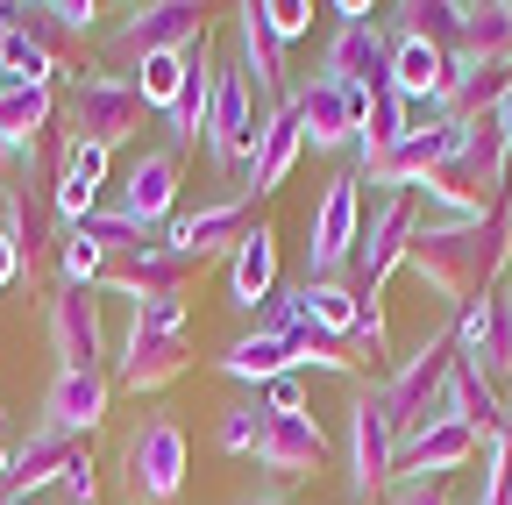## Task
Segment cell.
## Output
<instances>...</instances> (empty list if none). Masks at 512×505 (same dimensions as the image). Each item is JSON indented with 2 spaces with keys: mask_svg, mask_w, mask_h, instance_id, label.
<instances>
[{
  "mask_svg": "<svg viewBox=\"0 0 512 505\" xmlns=\"http://www.w3.org/2000/svg\"><path fill=\"white\" fill-rule=\"evenodd\" d=\"M406 271L441 299V306H470L477 292H498L512 271V193L484 214V221H441L427 214L413 249H406Z\"/></svg>",
  "mask_w": 512,
  "mask_h": 505,
  "instance_id": "obj_1",
  "label": "cell"
},
{
  "mask_svg": "<svg viewBox=\"0 0 512 505\" xmlns=\"http://www.w3.org/2000/svg\"><path fill=\"white\" fill-rule=\"evenodd\" d=\"M192 370V342H185V299L171 306H136L121 328V356H114V385L136 392V399H157L171 392L178 377Z\"/></svg>",
  "mask_w": 512,
  "mask_h": 505,
  "instance_id": "obj_2",
  "label": "cell"
},
{
  "mask_svg": "<svg viewBox=\"0 0 512 505\" xmlns=\"http://www.w3.org/2000/svg\"><path fill=\"white\" fill-rule=\"evenodd\" d=\"M64 114H72V143H93V150H121L128 136H143V121H150V100L143 86L128 79V72H72V100H64Z\"/></svg>",
  "mask_w": 512,
  "mask_h": 505,
  "instance_id": "obj_3",
  "label": "cell"
},
{
  "mask_svg": "<svg viewBox=\"0 0 512 505\" xmlns=\"http://www.w3.org/2000/svg\"><path fill=\"white\" fill-rule=\"evenodd\" d=\"M420 221H427V200H420V193H370L363 235H356V257H349V285H356L363 299H377L384 278L406 271V249H413Z\"/></svg>",
  "mask_w": 512,
  "mask_h": 505,
  "instance_id": "obj_4",
  "label": "cell"
},
{
  "mask_svg": "<svg viewBox=\"0 0 512 505\" xmlns=\"http://www.w3.org/2000/svg\"><path fill=\"white\" fill-rule=\"evenodd\" d=\"M185 491V427L171 413H143L121 441V498L128 505H171Z\"/></svg>",
  "mask_w": 512,
  "mask_h": 505,
  "instance_id": "obj_5",
  "label": "cell"
},
{
  "mask_svg": "<svg viewBox=\"0 0 512 505\" xmlns=\"http://www.w3.org/2000/svg\"><path fill=\"white\" fill-rule=\"evenodd\" d=\"M448 370H456V321H441V328H434L413 356H399V370L377 385V399H384V413H392L399 441L434 420V406H441V392H448Z\"/></svg>",
  "mask_w": 512,
  "mask_h": 505,
  "instance_id": "obj_6",
  "label": "cell"
},
{
  "mask_svg": "<svg viewBox=\"0 0 512 505\" xmlns=\"http://www.w3.org/2000/svg\"><path fill=\"white\" fill-rule=\"evenodd\" d=\"M448 143H456V121H448L441 107H406V136L356 178L370 185V193H420V185L434 178V164L448 157Z\"/></svg>",
  "mask_w": 512,
  "mask_h": 505,
  "instance_id": "obj_7",
  "label": "cell"
},
{
  "mask_svg": "<svg viewBox=\"0 0 512 505\" xmlns=\"http://www.w3.org/2000/svg\"><path fill=\"white\" fill-rule=\"evenodd\" d=\"M356 235H363V178L342 171V178H328V193L313 200V221H306V278H342L349 257H356Z\"/></svg>",
  "mask_w": 512,
  "mask_h": 505,
  "instance_id": "obj_8",
  "label": "cell"
},
{
  "mask_svg": "<svg viewBox=\"0 0 512 505\" xmlns=\"http://www.w3.org/2000/svg\"><path fill=\"white\" fill-rule=\"evenodd\" d=\"M264 121H271V107L249 93V79H242V65H221L214 72V107H207V157L221 164V171H249V157H256V136H264Z\"/></svg>",
  "mask_w": 512,
  "mask_h": 505,
  "instance_id": "obj_9",
  "label": "cell"
},
{
  "mask_svg": "<svg viewBox=\"0 0 512 505\" xmlns=\"http://www.w3.org/2000/svg\"><path fill=\"white\" fill-rule=\"evenodd\" d=\"M192 43H207V8L200 0H150V8H136L114 29L107 50L121 57V72H136L150 57H171V50H192Z\"/></svg>",
  "mask_w": 512,
  "mask_h": 505,
  "instance_id": "obj_10",
  "label": "cell"
},
{
  "mask_svg": "<svg viewBox=\"0 0 512 505\" xmlns=\"http://www.w3.org/2000/svg\"><path fill=\"white\" fill-rule=\"evenodd\" d=\"M342 456H349V505L399 484V427H392V413H384L377 392L349 399V449Z\"/></svg>",
  "mask_w": 512,
  "mask_h": 505,
  "instance_id": "obj_11",
  "label": "cell"
},
{
  "mask_svg": "<svg viewBox=\"0 0 512 505\" xmlns=\"http://www.w3.org/2000/svg\"><path fill=\"white\" fill-rule=\"evenodd\" d=\"M43 335L57 370H100L107 363V328H100V285H57L43 306Z\"/></svg>",
  "mask_w": 512,
  "mask_h": 505,
  "instance_id": "obj_12",
  "label": "cell"
},
{
  "mask_svg": "<svg viewBox=\"0 0 512 505\" xmlns=\"http://www.w3.org/2000/svg\"><path fill=\"white\" fill-rule=\"evenodd\" d=\"M477 449H484L477 427H463L456 413H434L427 427H413L399 441V484H441L448 470H470Z\"/></svg>",
  "mask_w": 512,
  "mask_h": 505,
  "instance_id": "obj_13",
  "label": "cell"
},
{
  "mask_svg": "<svg viewBox=\"0 0 512 505\" xmlns=\"http://www.w3.org/2000/svg\"><path fill=\"white\" fill-rule=\"evenodd\" d=\"M320 79H335V86H392V29H384L377 15L363 22H335L328 50H320Z\"/></svg>",
  "mask_w": 512,
  "mask_h": 505,
  "instance_id": "obj_14",
  "label": "cell"
},
{
  "mask_svg": "<svg viewBox=\"0 0 512 505\" xmlns=\"http://www.w3.org/2000/svg\"><path fill=\"white\" fill-rule=\"evenodd\" d=\"M328 463V434H320L313 413H271L264 420V441H256V470L264 484H299Z\"/></svg>",
  "mask_w": 512,
  "mask_h": 505,
  "instance_id": "obj_15",
  "label": "cell"
},
{
  "mask_svg": "<svg viewBox=\"0 0 512 505\" xmlns=\"http://www.w3.org/2000/svg\"><path fill=\"white\" fill-rule=\"evenodd\" d=\"M178 185H185V157L164 143V150H143L136 164L121 171V214L128 221H143V228H164L171 221V207H178Z\"/></svg>",
  "mask_w": 512,
  "mask_h": 505,
  "instance_id": "obj_16",
  "label": "cell"
},
{
  "mask_svg": "<svg viewBox=\"0 0 512 505\" xmlns=\"http://www.w3.org/2000/svg\"><path fill=\"white\" fill-rule=\"evenodd\" d=\"M256 221H249V193H235V200H207V207H192V214H178L171 228H164V249H178V257H192V264H207V257H235V242L249 235Z\"/></svg>",
  "mask_w": 512,
  "mask_h": 505,
  "instance_id": "obj_17",
  "label": "cell"
},
{
  "mask_svg": "<svg viewBox=\"0 0 512 505\" xmlns=\"http://www.w3.org/2000/svg\"><path fill=\"white\" fill-rule=\"evenodd\" d=\"M185 285H192V257H178V249H164V242L100 271V292H121L136 306H171V299H185Z\"/></svg>",
  "mask_w": 512,
  "mask_h": 505,
  "instance_id": "obj_18",
  "label": "cell"
},
{
  "mask_svg": "<svg viewBox=\"0 0 512 505\" xmlns=\"http://www.w3.org/2000/svg\"><path fill=\"white\" fill-rule=\"evenodd\" d=\"M235 43H242V79H249V93L264 100V107L292 100V79H285V43L271 36L264 0H242V8H235Z\"/></svg>",
  "mask_w": 512,
  "mask_h": 505,
  "instance_id": "obj_19",
  "label": "cell"
},
{
  "mask_svg": "<svg viewBox=\"0 0 512 505\" xmlns=\"http://www.w3.org/2000/svg\"><path fill=\"white\" fill-rule=\"evenodd\" d=\"M292 121H299V143H313V150H349V143H356V107H349V86L320 79V72L292 86Z\"/></svg>",
  "mask_w": 512,
  "mask_h": 505,
  "instance_id": "obj_20",
  "label": "cell"
},
{
  "mask_svg": "<svg viewBox=\"0 0 512 505\" xmlns=\"http://www.w3.org/2000/svg\"><path fill=\"white\" fill-rule=\"evenodd\" d=\"M107 399H114V377H107V370H57L50 392H43V427L86 441V434L107 420Z\"/></svg>",
  "mask_w": 512,
  "mask_h": 505,
  "instance_id": "obj_21",
  "label": "cell"
},
{
  "mask_svg": "<svg viewBox=\"0 0 512 505\" xmlns=\"http://www.w3.org/2000/svg\"><path fill=\"white\" fill-rule=\"evenodd\" d=\"M505 93H512V57H448V86H441V114L448 121L498 114Z\"/></svg>",
  "mask_w": 512,
  "mask_h": 505,
  "instance_id": "obj_22",
  "label": "cell"
},
{
  "mask_svg": "<svg viewBox=\"0 0 512 505\" xmlns=\"http://www.w3.org/2000/svg\"><path fill=\"white\" fill-rule=\"evenodd\" d=\"M441 86H448V50L406 22H392V93L406 107H441Z\"/></svg>",
  "mask_w": 512,
  "mask_h": 505,
  "instance_id": "obj_23",
  "label": "cell"
},
{
  "mask_svg": "<svg viewBox=\"0 0 512 505\" xmlns=\"http://www.w3.org/2000/svg\"><path fill=\"white\" fill-rule=\"evenodd\" d=\"M72 463H79V441L36 420V427L15 441V477H8V491H15V498H50L57 477L72 470Z\"/></svg>",
  "mask_w": 512,
  "mask_h": 505,
  "instance_id": "obj_24",
  "label": "cell"
},
{
  "mask_svg": "<svg viewBox=\"0 0 512 505\" xmlns=\"http://www.w3.org/2000/svg\"><path fill=\"white\" fill-rule=\"evenodd\" d=\"M100 185H107V150H93V143H72V136H64L57 185H50V200H57V221H64V228L93 221V214H100Z\"/></svg>",
  "mask_w": 512,
  "mask_h": 505,
  "instance_id": "obj_25",
  "label": "cell"
},
{
  "mask_svg": "<svg viewBox=\"0 0 512 505\" xmlns=\"http://www.w3.org/2000/svg\"><path fill=\"white\" fill-rule=\"evenodd\" d=\"M299 121H292V100H278L271 107V121H264V136H256V157H249V171H242V193L256 200V193H278V185L292 178V164H299Z\"/></svg>",
  "mask_w": 512,
  "mask_h": 505,
  "instance_id": "obj_26",
  "label": "cell"
},
{
  "mask_svg": "<svg viewBox=\"0 0 512 505\" xmlns=\"http://www.w3.org/2000/svg\"><path fill=\"white\" fill-rule=\"evenodd\" d=\"M271 292H278V235H271L264 221H256V228L235 242V257H228V299L256 313Z\"/></svg>",
  "mask_w": 512,
  "mask_h": 505,
  "instance_id": "obj_27",
  "label": "cell"
},
{
  "mask_svg": "<svg viewBox=\"0 0 512 505\" xmlns=\"http://www.w3.org/2000/svg\"><path fill=\"white\" fill-rule=\"evenodd\" d=\"M214 370L235 377V385H249V392H264L271 377L292 370V342H285V335H264V328H249V335H235V342L214 356Z\"/></svg>",
  "mask_w": 512,
  "mask_h": 505,
  "instance_id": "obj_28",
  "label": "cell"
},
{
  "mask_svg": "<svg viewBox=\"0 0 512 505\" xmlns=\"http://www.w3.org/2000/svg\"><path fill=\"white\" fill-rule=\"evenodd\" d=\"M434 413H456V420H463V427H477V434H498V427L512 420L505 392L491 385L484 370H470V363L448 370V392H441V406H434Z\"/></svg>",
  "mask_w": 512,
  "mask_h": 505,
  "instance_id": "obj_29",
  "label": "cell"
},
{
  "mask_svg": "<svg viewBox=\"0 0 512 505\" xmlns=\"http://www.w3.org/2000/svg\"><path fill=\"white\" fill-rule=\"evenodd\" d=\"M93 0H29V8H15V22L57 57V65H64V50H72V43H86L93 36Z\"/></svg>",
  "mask_w": 512,
  "mask_h": 505,
  "instance_id": "obj_30",
  "label": "cell"
},
{
  "mask_svg": "<svg viewBox=\"0 0 512 505\" xmlns=\"http://www.w3.org/2000/svg\"><path fill=\"white\" fill-rule=\"evenodd\" d=\"M207 107H214V50L200 43V50H192L185 86H178V100H171V114H164V121H171V150H178V157L207 136Z\"/></svg>",
  "mask_w": 512,
  "mask_h": 505,
  "instance_id": "obj_31",
  "label": "cell"
},
{
  "mask_svg": "<svg viewBox=\"0 0 512 505\" xmlns=\"http://www.w3.org/2000/svg\"><path fill=\"white\" fill-rule=\"evenodd\" d=\"M50 129H57V86H8L0 93V143H8V157Z\"/></svg>",
  "mask_w": 512,
  "mask_h": 505,
  "instance_id": "obj_32",
  "label": "cell"
},
{
  "mask_svg": "<svg viewBox=\"0 0 512 505\" xmlns=\"http://www.w3.org/2000/svg\"><path fill=\"white\" fill-rule=\"evenodd\" d=\"M456 57H512V0H456Z\"/></svg>",
  "mask_w": 512,
  "mask_h": 505,
  "instance_id": "obj_33",
  "label": "cell"
},
{
  "mask_svg": "<svg viewBox=\"0 0 512 505\" xmlns=\"http://www.w3.org/2000/svg\"><path fill=\"white\" fill-rule=\"evenodd\" d=\"M292 342V370H320V377H363V349L349 342V335H328V328H299V335H285Z\"/></svg>",
  "mask_w": 512,
  "mask_h": 505,
  "instance_id": "obj_34",
  "label": "cell"
},
{
  "mask_svg": "<svg viewBox=\"0 0 512 505\" xmlns=\"http://www.w3.org/2000/svg\"><path fill=\"white\" fill-rule=\"evenodd\" d=\"M399 136H406V100H399L392 86H377V93H370V107H363V121H356V143H349V150H356V164L370 171V164L392 150Z\"/></svg>",
  "mask_w": 512,
  "mask_h": 505,
  "instance_id": "obj_35",
  "label": "cell"
},
{
  "mask_svg": "<svg viewBox=\"0 0 512 505\" xmlns=\"http://www.w3.org/2000/svg\"><path fill=\"white\" fill-rule=\"evenodd\" d=\"M79 235L100 249L107 264H121V257H143V249H157V242H164V228H143V221H128L121 207H100L93 221H79Z\"/></svg>",
  "mask_w": 512,
  "mask_h": 505,
  "instance_id": "obj_36",
  "label": "cell"
},
{
  "mask_svg": "<svg viewBox=\"0 0 512 505\" xmlns=\"http://www.w3.org/2000/svg\"><path fill=\"white\" fill-rule=\"evenodd\" d=\"M299 292H306V321L313 328L356 335V285H349V271L342 278H299Z\"/></svg>",
  "mask_w": 512,
  "mask_h": 505,
  "instance_id": "obj_37",
  "label": "cell"
},
{
  "mask_svg": "<svg viewBox=\"0 0 512 505\" xmlns=\"http://www.w3.org/2000/svg\"><path fill=\"white\" fill-rule=\"evenodd\" d=\"M264 420H271L264 392H242L235 406H221V427H214L221 456H256V441H264Z\"/></svg>",
  "mask_w": 512,
  "mask_h": 505,
  "instance_id": "obj_38",
  "label": "cell"
},
{
  "mask_svg": "<svg viewBox=\"0 0 512 505\" xmlns=\"http://www.w3.org/2000/svg\"><path fill=\"white\" fill-rule=\"evenodd\" d=\"M107 257L79 235V228H64V249H57V285H100Z\"/></svg>",
  "mask_w": 512,
  "mask_h": 505,
  "instance_id": "obj_39",
  "label": "cell"
},
{
  "mask_svg": "<svg viewBox=\"0 0 512 505\" xmlns=\"http://www.w3.org/2000/svg\"><path fill=\"white\" fill-rule=\"evenodd\" d=\"M256 328H264V335H299L306 328V292L299 285H278L264 306H256Z\"/></svg>",
  "mask_w": 512,
  "mask_h": 505,
  "instance_id": "obj_40",
  "label": "cell"
},
{
  "mask_svg": "<svg viewBox=\"0 0 512 505\" xmlns=\"http://www.w3.org/2000/svg\"><path fill=\"white\" fill-rule=\"evenodd\" d=\"M43 505H100V470H93V463L79 456L72 470H64V477H57V491H50Z\"/></svg>",
  "mask_w": 512,
  "mask_h": 505,
  "instance_id": "obj_41",
  "label": "cell"
},
{
  "mask_svg": "<svg viewBox=\"0 0 512 505\" xmlns=\"http://www.w3.org/2000/svg\"><path fill=\"white\" fill-rule=\"evenodd\" d=\"M264 15H271V36L278 43H299L313 29V0H264Z\"/></svg>",
  "mask_w": 512,
  "mask_h": 505,
  "instance_id": "obj_42",
  "label": "cell"
},
{
  "mask_svg": "<svg viewBox=\"0 0 512 505\" xmlns=\"http://www.w3.org/2000/svg\"><path fill=\"white\" fill-rule=\"evenodd\" d=\"M264 406H271V413H306V385H299V370L271 377V385H264Z\"/></svg>",
  "mask_w": 512,
  "mask_h": 505,
  "instance_id": "obj_43",
  "label": "cell"
},
{
  "mask_svg": "<svg viewBox=\"0 0 512 505\" xmlns=\"http://www.w3.org/2000/svg\"><path fill=\"white\" fill-rule=\"evenodd\" d=\"M384 505H456V498H448L441 484H392V498H384Z\"/></svg>",
  "mask_w": 512,
  "mask_h": 505,
  "instance_id": "obj_44",
  "label": "cell"
},
{
  "mask_svg": "<svg viewBox=\"0 0 512 505\" xmlns=\"http://www.w3.org/2000/svg\"><path fill=\"white\" fill-rule=\"evenodd\" d=\"M235 505H292V491H285V484H256V491H242Z\"/></svg>",
  "mask_w": 512,
  "mask_h": 505,
  "instance_id": "obj_45",
  "label": "cell"
},
{
  "mask_svg": "<svg viewBox=\"0 0 512 505\" xmlns=\"http://www.w3.org/2000/svg\"><path fill=\"white\" fill-rule=\"evenodd\" d=\"M15 278H22V257H15V242H8V235H0V292H8Z\"/></svg>",
  "mask_w": 512,
  "mask_h": 505,
  "instance_id": "obj_46",
  "label": "cell"
},
{
  "mask_svg": "<svg viewBox=\"0 0 512 505\" xmlns=\"http://www.w3.org/2000/svg\"><path fill=\"white\" fill-rule=\"evenodd\" d=\"M8 477H15V449L0 441V491H8Z\"/></svg>",
  "mask_w": 512,
  "mask_h": 505,
  "instance_id": "obj_47",
  "label": "cell"
},
{
  "mask_svg": "<svg viewBox=\"0 0 512 505\" xmlns=\"http://www.w3.org/2000/svg\"><path fill=\"white\" fill-rule=\"evenodd\" d=\"M498 449H505V463H512V420H505V427H498Z\"/></svg>",
  "mask_w": 512,
  "mask_h": 505,
  "instance_id": "obj_48",
  "label": "cell"
},
{
  "mask_svg": "<svg viewBox=\"0 0 512 505\" xmlns=\"http://www.w3.org/2000/svg\"><path fill=\"white\" fill-rule=\"evenodd\" d=\"M0 505H43V498H15V491H0Z\"/></svg>",
  "mask_w": 512,
  "mask_h": 505,
  "instance_id": "obj_49",
  "label": "cell"
},
{
  "mask_svg": "<svg viewBox=\"0 0 512 505\" xmlns=\"http://www.w3.org/2000/svg\"><path fill=\"white\" fill-rule=\"evenodd\" d=\"M498 121H505V129H512V93H505V107H498Z\"/></svg>",
  "mask_w": 512,
  "mask_h": 505,
  "instance_id": "obj_50",
  "label": "cell"
},
{
  "mask_svg": "<svg viewBox=\"0 0 512 505\" xmlns=\"http://www.w3.org/2000/svg\"><path fill=\"white\" fill-rule=\"evenodd\" d=\"M0 185H8V143H0Z\"/></svg>",
  "mask_w": 512,
  "mask_h": 505,
  "instance_id": "obj_51",
  "label": "cell"
},
{
  "mask_svg": "<svg viewBox=\"0 0 512 505\" xmlns=\"http://www.w3.org/2000/svg\"><path fill=\"white\" fill-rule=\"evenodd\" d=\"M0 420H8V413H0Z\"/></svg>",
  "mask_w": 512,
  "mask_h": 505,
  "instance_id": "obj_52",
  "label": "cell"
}]
</instances>
